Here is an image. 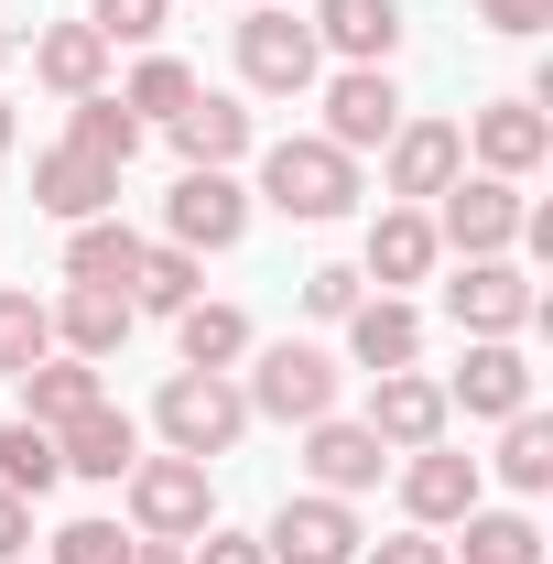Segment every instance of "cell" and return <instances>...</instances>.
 <instances>
[{
    "label": "cell",
    "instance_id": "cell-1",
    "mask_svg": "<svg viewBox=\"0 0 553 564\" xmlns=\"http://www.w3.org/2000/svg\"><path fill=\"white\" fill-rule=\"evenodd\" d=\"M152 434H163V456L217 467V456L250 434V402H239V380H228V369H174V380L152 391Z\"/></svg>",
    "mask_w": 553,
    "mask_h": 564
},
{
    "label": "cell",
    "instance_id": "cell-2",
    "mask_svg": "<svg viewBox=\"0 0 553 564\" xmlns=\"http://www.w3.org/2000/svg\"><path fill=\"white\" fill-rule=\"evenodd\" d=\"M261 207L304 217V228L347 217V207H358V152H337L326 131H315V141H272V152H261Z\"/></svg>",
    "mask_w": 553,
    "mask_h": 564
},
{
    "label": "cell",
    "instance_id": "cell-3",
    "mask_svg": "<svg viewBox=\"0 0 553 564\" xmlns=\"http://www.w3.org/2000/svg\"><path fill=\"white\" fill-rule=\"evenodd\" d=\"M120 499H131V532H141V543H196V532L217 521V478L196 467V456H131Z\"/></svg>",
    "mask_w": 553,
    "mask_h": 564
},
{
    "label": "cell",
    "instance_id": "cell-4",
    "mask_svg": "<svg viewBox=\"0 0 553 564\" xmlns=\"http://www.w3.org/2000/svg\"><path fill=\"white\" fill-rule=\"evenodd\" d=\"M239 402H250L261 423H315V413H337V358L315 348V337L250 348V380H239Z\"/></svg>",
    "mask_w": 553,
    "mask_h": 564
},
{
    "label": "cell",
    "instance_id": "cell-5",
    "mask_svg": "<svg viewBox=\"0 0 553 564\" xmlns=\"http://www.w3.org/2000/svg\"><path fill=\"white\" fill-rule=\"evenodd\" d=\"M434 239H445V250H456V261H499V250H521V185H499V174H456V185H445V196H434Z\"/></svg>",
    "mask_w": 553,
    "mask_h": 564
},
{
    "label": "cell",
    "instance_id": "cell-6",
    "mask_svg": "<svg viewBox=\"0 0 553 564\" xmlns=\"http://www.w3.org/2000/svg\"><path fill=\"white\" fill-rule=\"evenodd\" d=\"M163 239H174V250H196V261H207V250H239V239H250V185H239V174H196V163H185V174H174V196H163Z\"/></svg>",
    "mask_w": 553,
    "mask_h": 564
},
{
    "label": "cell",
    "instance_id": "cell-7",
    "mask_svg": "<svg viewBox=\"0 0 553 564\" xmlns=\"http://www.w3.org/2000/svg\"><path fill=\"white\" fill-rule=\"evenodd\" d=\"M315 76H326L315 22H293V11H250V22H239V87H261V98H304Z\"/></svg>",
    "mask_w": 553,
    "mask_h": 564
},
{
    "label": "cell",
    "instance_id": "cell-8",
    "mask_svg": "<svg viewBox=\"0 0 553 564\" xmlns=\"http://www.w3.org/2000/svg\"><path fill=\"white\" fill-rule=\"evenodd\" d=\"M445 315H456L467 337H521V326L543 315V293H532V272L499 250V261H456V282H445Z\"/></svg>",
    "mask_w": 553,
    "mask_h": 564
},
{
    "label": "cell",
    "instance_id": "cell-9",
    "mask_svg": "<svg viewBox=\"0 0 553 564\" xmlns=\"http://www.w3.org/2000/svg\"><path fill=\"white\" fill-rule=\"evenodd\" d=\"M358 510L347 499H326V489H304V499H282L272 510V532H261V554L272 564H358Z\"/></svg>",
    "mask_w": 553,
    "mask_h": 564
},
{
    "label": "cell",
    "instance_id": "cell-10",
    "mask_svg": "<svg viewBox=\"0 0 553 564\" xmlns=\"http://www.w3.org/2000/svg\"><path fill=\"white\" fill-rule=\"evenodd\" d=\"M445 413H467V423L532 413V358L510 348V337H467V369L445 380Z\"/></svg>",
    "mask_w": 553,
    "mask_h": 564
},
{
    "label": "cell",
    "instance_id": "cell-11",
    "mask_svg": "<svg viewBox=\"0 0 553 564\" xmlns=\"http://www.w3.org/2000/svg\"><path fill=\"white\" fill-rule=\"evenodd\" d=\"M488 467L467 445H413V467H402V510H413V532H456L467 510H478Z\"/></svg>",
    "mask_w": 553,
    "mask_h": 564
},
{
    "label": "cell",
    "instance_id": "cell-12",
    "mask_svg": "<svg viewBox=\"0 0 553 564\" xmlns=\"http://www.w3.org/2000/svg\"><path fill=\"white\" fill-rule=\"evenodd\" d=\"M315 87H326V141H337V152H380V141L402 131L391 66H337V76H315Z\"/></svg>",
    "mask_w": 553,
    "mask_h": 564
},
{
    "label": "cell",
    "instance_id": "cell-13",
    "mask_svg": "<svg viewBox=\"0 0 553 564\" xmlns=\"http://www.w3.org/2000/svg\"><path fill=\"white\" fill-rule=\"evenodd\" d=\"M380 174H391L402 207H423V196H445V185L467 174V131H456V120H402V131L380 141Z\"/></svg>",
    "mask_w": 553,
    "mask_h": 564
},
{
    "label": "cell",
    "instance_id": "cell-14",
    "mask_svg": "<svg viewBox=\"0 0 553 564\" xmlns=\"http://www.w3.org/2000/svg\"><path fill=\"white\" fill-rule=\"evenodd\" d=\"M369 434H380V445H391V456H413V445H445V380H423V369H380V380H369Z\"/></svg>",
    "mask_w": 553,
    "mask_h": 564
},
{
    "label": "cell",
    "instance_id": "cell-15",
    "mask_svg": "<svg viewBox=\"0 0 553 564\" xmlns=\"http://www.w3.org/2000/svg\"><path fill=\"white\" fill-rule=\"evenodd\" d=\"M467 152H478V174H499V185L543 174V152H553V120H543V98H488L478 120H467Z\"/></svg>",
    "mask_w": 553,
    "mask_h": 564
},
{
    "label": "cell",
    "instance_id": "cell-16",
    "mask_svg": "<svg viewBox=\"0 0 553 564\" xmlns=\"http://www.w3.org/2000/svg\"><path fill=\"white\" fill-rule=\"evenodd\" d=\"M304 467H315V489H326V499H358V489H380L391 445H380L369 423H347V413H315V423H304Z\"/></svg>",
    "mask_w": 553,
    "mask_h": 564
},
{
    "label": "cell",
    "instance_id": "cell-17",
    "mask_svg": "<svg viewBox=\"0 0 553 564\" xmlns=\"http://www.w3.org/2000/svg\"><path fill=\"white\" fill-rule=\"evenodd\" d=\"M33 207L44 217H109L120 207V163H98V152H76V141H55V152H33Z\"/></svg>",
    "mask_w": 553,
    "mask_h": 564
},
{
    "label": "cell",
    "instance_id": "cell-18",
    "mask_svg": "<svg viewBox=\"0 0 553 564\" xmlns=\"http://www.w3.org/2000/svg\"><path fill=\"white\" fill-rule=\"evenodd\" d=\"M131 293L120 282H66V304H55V348L66 358H120L131 348Z\"/></svg>",
    "mask_w": 553,
    "mask_h": 564
},
{
    "label": "cell",
    "instance_id": "cell-19",
    "mask_svg": "<svg viewBox=\"0 0 553 564\" xmlns=\"http://www.w3.org/2000/svg\"><path fill=\"white\" fill-rule=\"evenodd\" d=\"M347 358H358L369 380H380V369H413V358H423V304H402V293H358Z\"/></svg>",
    "mask_w": 553,
    "mask_h": 564
},
{
    "label": "cell",
    "instance_id": "cell-20",
    "mask_svg": "<svg viewBox=\"0 0 553 564\" xmlns=\"http://www.w3.org/2000/svg\"><path fill=\"white\" fill-rule=\"evenodd\" d=\"M55 456H66V478H98V489H120L141 456V423L120 413V402H98V413H76L66 434H55Z\"/></svg>",
    "mask_w": 553,
    "mask_h": 564
},
{
    "label": "cell",
    "instance_id": "cell-21",
    "mask_svg": "<svg viewBox=\"0 0 553 564\" xmlns=\"http://www.w3.org/2000/svg\"><path fill=\"white\" fill-rule=\"evenodd\" d=\"M163 131H174V152H185L196 174H228V163L250 152V109H239V98H217V87H196Z\"/></svg>",
    "mask_w": 553,
    "mask_h": 564
},
{
    "label": "cell",
    "instance_id": "cell-22",
    "mask_svg": "<svg viewBox=\"0 0 553 564\" xmlns=\"http://www.w3.org/2000/svg\"><path fill=\"white\" fill-rule=\"evenodd\" d=\"M315 44L347 66H391L402 55V0H315Z\"/></svg>",
    "mask_w": 553,
    "mask_h": 564
},
{
    "label": "cell",
    "instance_id": "cell-23",
    "mask_svg": "<svg viewBox=\"0 0 553 564\" xmlns=\"http://www.w3.org/2000/svg\"><path fill=\"white\" fill-rule=\"evenodd\" d=\"M445 261V239H434V217L423 207H380V228H369V261H358V282H380V293H402V282H423Z\"/></svg>",
    "mask_w": 553,
    "mask_h": 564
},
{
    "label": "cell",
    "instance_id": "cell-24",
    "mask_svg": "<svg viewBox=\"0 0 553 564\" xmlns=\"http://www.w3.org/2000/svg\"><path fill=\"white\" fill-rule=\"evenodd\" d=\"M98 402H109L98 358H33V369H22V423H44V434H66V423L98 413Z\"/></svg>",
    "mask_w": 553,
    "mask_h": 564
},
{
    "label": "cell",
    "instance_id": "cell-25",
    "mask_svg": "<svg viewBox=\"0 0 553 564\" xmlns=\"http://www.w3.org/2000/svg\"><path fill=\"white\" fill-rule=\"evenodd\" d=\"M33 76H44L55 98H98V87H109V44H98V22H44V33H33Z\"/></svg>",
    "mask_w": 553,
    "mask_h": 564
},
{
    "label": "cell",
    "instance_id": "cell-26",
    "mask_svg": "<svg viewBox=\"0 0 553 564\" xmlns=\"http://www.w3.org/2000/svg\"><path fill=\"white\" fill-rule=\"evenodd\" d=\"M131 315H185L196 293H207V261L196 250H174V239H141V261H131Z\"/></svg>",
    "mask_w": 553,
    "mask_h": 564
},
{
    "label": "cell",
    "instance_id": "cell-27",
    "mask_svg": "<svg viewBox=\"0 0 553 564\" xmlns=\"http://www.w3.org/2000/svg\"><path fill=\"white\" fill-rule=\"evenodd\" d=\"M174 348H185V369H239L261 337H250V315H239V304H207V293H196V304L174 315Z\"/></svg>",
    "mask_w": 553,
    "mask_h": 564
},
{
    "label": "cell",
    "instance_id": "cell-28",
    "mask_svg": "<svg viewBox=\"0 0 553 564\" xmlns=\"http://www.w3.org/2000/svg\"><path fill=\"white\" fill-rule=\"evenodd\" d=\"M131 261H141V228H120V217L66 228V282H131Z\"/></svg>",
    "mask_w": 553,
    "mask_h": 564
},
{
    "label": "cell",
    "instance_id": "cell-29",
    "mask_svg": "<svg viewBox=\"0 0 553 564\" xmlns=\"http://www.w3.org/2000/svg\"><path fill=\"white\" fill-rule=\"evenodd\" d=\"M66 141H76V152H98V163H120V174H131V152H141V120L120 109V98H109V87H98V98H66Z\"/></svg>",
    "mask_w": 553,
    "mask_h": 564
},
{
    "label": "cell",
    "instance_id": "cell-30",
    "mask_svg": "<svg viewBox=\"0 0 553 564\" xmlns=\"http://www.w3.org/2000/svg\"><path fill=\"white\" fill-rule=\"evenodd\" d=\"M55 478H66V456H55V434L11 413V423H0V489H11V499H44Z\"/></svg>",
    "mask_w": 553,
    "mask_h": 564
},
{
    "label": "cell",
    "instance_id": "cell-31",
    "mask_svg": "<svg viewBox=\"0 0 553 564\" xmlns=\"http://www.w3.org/2000/svg\"><path fill=\"white\" fill-rule=\"evenodd\" d=\"M185 98H196V66H185V55H141V66H131V87H120V109H131L141 131H163Z\"/></svg>",
    "mask_w": 553,
    "mask_h": 564
},
{
    "label": "cell",
    "instance_id": "cell-32",
    "mask_svg": "<svg viewBox=\"0 0 553 564\" xmlns=\"http://www.w3.org/2000/svg\"><path fill=\"white\" fill-rule=\"evenodd\" d=\"M467 564H543V521L532 510H467Z\"/></svg>",
    "mask_w": 553,
    "mask_h": 564
},
{
    "label": "cell",
    "instance_id": "cell-33",
    "mask_svg": "<svg viewBox=\"0 0 553 564\" xmlns=\"http://www.w3.org/2000/svg\"><path fill=\"white\" fill-rule=\"evenodd\" d=\"M33 358H55V304L44 293H0V380H22Z\"/></svg>",
    "mask_w": 553,
    "mask_h": 564
},
{
    "label": "cell",
    "instance_id": "cell-34",
    "mask_svg": "<svg viewBox=\"0 0 553 564\" xmlns=\"http://www.w3.org/2000/svg\"><path fill=\"white\" fill-rule=\"evenodd\" d=\"M499 478L532 499V489H553V423L543 413H510V434H499Z\"/></svg>",
    "mask_w": 553,
    "mask_h": 564
},
{
    "label": "cell",
    "instance_id": "cell-35",
    "mask_svg": "<svg viewBox=\"0 0 553 564\" xmlns=\"http://www.w3.org/2000/svg\"><path fill=\"white\" fill-rule=\"evenodd\" d=\"M358 293H369L358 261H315V272H304V315H315V326H347V315H358Z\"/></svg>",
    "mask_w": 553,
    "mask_h": 564
},
{
    "label": "cell",
    "instance_id": "cell-36",
    "mask_svg": "<svg viewBox=\"0 0 553 564\" xmlns=\"http://www.w3.org/2000/svg\"><path fill=\"white\" fill-rule=\"evenodd\" d=\"M44 564H131V532H120V521H66Z\"/></svg>",
    "mask_w": 553,
    "mask_h": 564
},
{
    "label": "cell",
    "instance_id": "cell-37",
    "mask_svg": "<svg viewBox=\"0 0 553 564\" xmlns=\"http://www.w3.org/2000/svg\"><path fill=\"white\" fill-rule=\"evenodd\" d=\"M163 11H174V0H87L98 44H152V33H163Z\"/></svg>",
    "mask_w": 553,
    "mask_h": 564
},
{
    "label": "cell",
    "instance_id": "cell-38",
    "mask_svg": "<svg viewBox=\"0 0 553 564\" xmlns=\"http://www.w3.org/2000/svg\"><path fill=\"white\" fill-rule=\"evenodd\" d=\"M478 22H488V33H510V44H532V33L553 22V0H478Z\"/></svg>",
    "mask_w": 553,
    "mask_h": 564
},
{
    "label": "cell",
    "instance_id": "cell-39",
    "mask_svg": "<svg viewBox=\"0 0 553 564\" xmlns=\"http://www.w3.org/2000/svg\"><path fill=\"white\" fill-rule=\"evenodd\" d=\"M358 564H456V543H434V532H391V543H369Z\"/></svg>",
    "mask_w": 553,
    "mask_h": 564
},
{
    "label": "cell",
    "instance_id": "cell-40",
    "mask_svg": "<svg viewBox=\"0 0 553 564\" xmlns=\"http://www.w3.org/2000/svg\"><path fill=\"white\" fill-rule=\"evenodd\" d=\"M185 564H272V554H261V532H217V521H207Z\"/></svg>",
    "mask_w": 553,
    "mask_h": 564
},
{
    "label": "cell",
    "instance_id": "cell-41",
    "mask_svg": "<svg viewBox=\"0 0 553 564\" xmlns=\"http://www.w3.org/2000/svg\"><path fill=\"white\" fill-rule=\"evenodd\" d=\"M22 543H33V499H11V489H0V564L22 554Z\"/></svg>",
    "mask_w": 553,
    "mask_h": 564
},
{
    "label": "cell",
    "instance_id": "cell-42",
    "mask_svg": "<svg viewBox=\"0 0 553 564\" xmlns=\"http://www.w3.org/2000/svg\"><path fill=\"white\" fill-rule=\"evenodd\" d=\"M131 564H185V543H141L131 532Z\"/></svg>",
    "mask_w": 553,
    "mask_h": 564
},
{
    "label": "cell",
    "instance_id": "cell-43",
    "mask_svg": "<svg viewBox=\"0 0 553 564\" xmlns=\"http://www.w3.org/2000/svg\"><path fill=\"white\" fill-rule=\"evenodd\" d=\"M11 55H22V33H11V22H0V66H11Z\"/></svg>",
    "mask_w": 553,
    "mask_h": 564
},
{
    "label": "cell",
    "instance_id": "cell-44",
    "mask_svg": "<svg viewBox=\"0 0 553 564\" xmlns=\"http://www.w3.org/2000/svg\"><path fill=\"white\" fill-rule=\"evenodd\" d=\"M0 152H11V98H0Z\"/></svg>",
    "mask_w": 553,
    "mask_h": 564
},
{
    "label": "cell",
    "instance_id": "cell-45",
    "mask_svg": "<svg viewBox=\"0 0 553 564\" xmlns=\"http://www.w3.org/2000/svg\"><path fill=\"white\" fill-rule=\"evenodd\" d=\"M250 11H293V0H250Z\"/></svg>",
    "mask_w": 553,
    "mask_h": 564
},
{
    "label": "cell",
    "instance_id": "cell-46",
    "mask_svg": "<svg viewBox=\"0 0 553 564\" xmlns=\"http://www.w3.org/2000/svg\"><path fill=\"white\" fill-rule=\"evenodd\" d=\"M11 564H22V554H11Z\"/></svg>",
    "mask_w": 553,
    "mask_h": 564
}]
</instances>
